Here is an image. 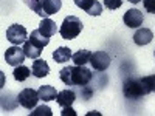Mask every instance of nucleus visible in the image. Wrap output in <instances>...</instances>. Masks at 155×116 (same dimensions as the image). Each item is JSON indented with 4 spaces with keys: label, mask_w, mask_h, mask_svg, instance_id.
<instances>
[{
    "label": "nucleus",
    "mask_w": 155,
    "mask_h": 116,
    "mask_svg": "<svg viewBox=\"0 0 155 116\" xmlns=\"http://www.w3.org/2000/svg\"><path fill=\"white\" fill-rule=\"evenodd\" d=\"M123 22L127 25L129 28H140L144 22L143 12L138 9H129L126 11V14L123 16Z\"/></svg>",
    "instance_id": "obj_10"
},
{
    "label": "nucleus",
    "mask_w": 155,
    "mask_h": 116,
    "mask_svg": "<svg viewBox=\"0 0 155 116\" xmlns=\"http://www.w3.org/2000/svg\"><path fill=\"white\" fill-rule=\"evenodd\" d=\"M28 40H30L31 44H34L36 47H39V48H44V47H47V45L50 44V37L44 36L41 31H39V28H37V30L31 31V36H30Z\"/></svg>",
    "instance_id": "obj_17"
},
{
    "label": "nucleus",
    "mask_w": 155,
    "mask_h": 116,
    "mask_svg": "<svg viewBox=\"0 0 155 116\" xmlns=\"http://www.w3.org/2000/svg\"><path fill=\"white\" fill-rule=\"evenodd\" d=\"M31 71H33V74L36 76V77H45V76H48V73H50V67H48V63L45 62V60H42V59H34V62H33V65H31Z\"/></svg>",
    "instance_id": "obj_12"
},
{
    "label": "nucleus",
    "mask_w": 155,
    "mask_h": 116,
    "mask_svg": "<svg viewBox=\"0 0 155 116\" xmlns=\"http://www.w3.org/2000/svg\"><path fill=\"white\" fill-rule=\"evenodd\" d=\"M153 54H155V53H153Z\"/></svg>",
    "instance_id": "obj_27"
},
{
    "label": "nucleus",
    "mask_w": 155,
    "mask_h": 116,
    "mask_svg": "<svg viewBox=\"0 0 155 116\" xmlns=\"http://www.w3.org/2000/svg\"><path fill=\"white\" fill-rule=\"evenodd\" d=\"M37 93H39V98H41V101H44V102L53 101V99L58 98L56 88H54V87H51V85H42V87H39Z\"/></svg>",
    "instance_id": "obj_15"
},
{
    "label": "nucleus",
    "mask_w": 155,
    "mask_h": 116,
    "mask_svg": "<svg viewBox=\"0 0 155 116\" xmlns=\"http://www.w3.org/2000/svg\"><path fill=\"white\" fill-rule=\"evenodd\" d=\"M25 2V5H27L28 8H31L34 12L37 11V6H39V3H41V0H23Z\"/></svg>",
    "instance_id": "obj_25"
},
{
    "label": "nucleus",
    "mask_w": 155,
    "mask_h": 116,
    "mask_svg": "<svg viewBox=\"0 0 155 116\" xmlns=\"http://www.w3.org/2000/svg\"><path fill=\"white\" fill-rule=\"evenodd\" d=\"M152 39H153V33L149 28H138L134 34V42L140 47H144V45L150 44Z\"/></svg>",
    "instance_id": "obj_11"
},
{
    "label": "nucleus",
    "mask_w": 155,
    "mask_h": 116,
    "mask_svg": "<svg viewBox=\"0 0 155 116\" xmlns=\"http://www.w3.org/2000/svg\"><path fill=\"white\" fill-rule=\"evenodd\" d=\"M53 111L48 105H39V107H34V111L30 113V116H51Z\"/></svg>",
    "instance_id": "obj_22"
},
{
    "label": "nucleus",
    "mask_w": 155,
    "mask_h": 116,
    "mask_svg": "<svg viewBox=\"0 0 155 116\" xmlns=\"http://www.w3.org/2000/svg\"><path fill=\"white\" fill-rule=\"evenodd\" d=\"M61 6H62V0H41L36 14L45 19V17H50V16L56 14V12H59Z\"/></svg>",
    "instance_id": "obj_5"
},
{
    "label": "nucleus",
    "mask_w": 155,
    "mask_h": 116,
    "mask_svg": "<svg viewBox=\"0 0 155 116\" xmlns=\"http://www.w3.org/2000/svg\"><path fill=\"white\" fill-rule=\"evenodd\" d=\"M78 8L84 9L88 16H99L102 12V5L98 0H73Z\"/></svg>",
    "instance_id": "obj_9"
},
{
    "label": "nucleus",
    "mask_w": 155,
    "mask_h": 116,
    "mask_svg": "<svg viewBox=\"0 0 155 116\" xmlns=\"http://www.w3.org/2000/svg\"><path fill=\"white\" fill-rule=\"evenodd\" d=\"M31 73H33V71H30V68L25 67L23 63H22V65H17V67L14 68V73H12V74H14V79H16V81L23 82V81L28 79Z\"/></svg>",
    "instance_id": "obj_20"
},
{
    "label": "nucleus",
    "mask_w": 155,
    "mask_h": 116,
    "mask_svg": "<svg viewBox=\"0 0 155 116\" xmlns=\"http://www.w3.org/2000/svg\"><path fill=\"white\" fill-rule=\"evenodd\" d=\"M90 56H92V53L88 50H79L71 56V59L74 62V65H85L87 62H90Z\"/></svg>",
    "instance_id": "obj_19"
},
{
    "label": "nucleus",
    "mask_w": 155,
    "mask_h": 116,
    "mask_svg": "<svg viewBox=\"0 0 155 116\" xmlns=\"http://www.w3.org/2000/svg\"><path fill=\"white\" fill-rule=\"evenodd\" d=\"M39 99H41L39 98V93L36 92V90H33V88H23L22 92L17 95V102L27 110L34 108L37 105Z\"/></svg>",
    "instance_id": "obj_4"
},
{
    "label": "nucleus",
    "mask_w": 155,
    "mask_h": 116,
    "mask_svg": "<svg viewBox=\"0 0 155 116\" xmlns=\"http://www.w3.org/2000/svg\"><path fill=\"white\" fill-rule=\"evenodd\" d=\"M27 37H28V33L25 30L22 25H11L6 30V39L12 44V45H20V44H25L27 42Z\"/></svg>",
    "instance_id": "obj_6"
},
{
    "label": "nucleus",
    "mask_w": 155,
    "mask_h": 116,
    "mask_svg": "<svg viewBox=\"0 0 155 116\" xmlns=\"http://www.w3.org/2000/svg\"><path fill=\"white\" fill-rule=\"evenodd\" d=\"M121 5H123V0H104V6L107 9H112V11L118 9Z\"/></svg>",
    "instance_id": "obj_23"
},
{
    "label": "nucleus",
    "mask_w": 155,
    "mask_h": 116,
    "mask_svg": "<svg viewBox=\"0 0 155 116\" xmlns=\"http://www.w3.org/2000/svg\"><path fill=\"white\" fill-rule=\"evenodd\" d=\"M62 116H76V111L71 108V105L64 107V110H62Z\"/></svg>",
    "instance_id": "obj_26"
},
{
    "label": "nucleus",
    "mask_w": 155,
    "mask_h": 116,
    "mask_svg": "<svg viewBox=\"0 0 155 116\" xmlns=\"http://www.w3.org/2000/svg\"><path fill=\"white\" fill-rule=\"evenodd\" d=\"M39 31H41L44 36H47V37L54 36L56 31H58L56 22H54V20H51V19H48V17L42 19V22L39 23Z\"/></svg>",
    "instance_id": "obj_14"
},
{
    "label": "nucleus",
    "mask_w": 155,
    "mask_h": 116,
    "mask_svg": "<svg viewBox=\"0 0 155 116\" xmlns=\"http://www.w3.org/2000/svg\"><path fill=\"white\" fill-rule=\"evenodd\" d=\"M71 50L68 47H59L58 50L53 51V59L58 62V63H65L71 59Z\"/></svg>",
    "instance_id": "obj_16"
},
{
    "label": "nucleus",
    "mask_w": 155,
    "mask_h": 116,
    "mask_svg": "<svg viewBox=\"0 0 155 116\" xmlns=\"http://www.w3.org/2000/svg\"><path fill=\"white\" fill-rule=\"evenodd\" d=\"M56 101H58V104L62 108L64 107H68V105H71L73 102L76 101V93L73 92V90H62V92L58 93Z\"/></svg>",
    "instance_id": "obj_13"
},
{
    "label": "nucleus",
    "mask_w": 155,
    "mask_h": 116,
    "mask_svg": "<svg viewBox=\"0 0 155 116\" xmlns=\"http://www.w3.org/2000/svg\"><path fill=\"white\" fill-rule=\"evenodd\" d=\"M143 6L147 12L155 14V0H143Z\"/></svg>",
    "instance_id": "obj_24"
},
{
    "label": "nucleus",
    "mask_w": 155,
    "mask_h": 116,
    "mask_svg": "<svg viewBox=\"0 0 155 116\" xmlns=\"http://www.w3.org/2000/svg\"><path fill=\"white\" fill-rule=\"evenodd\" d=\"M123 95L127 99H140L146 96V90L143 87V82L141 79H134V77H129V79L124 81L123 84Z\"/></svg>",
    "instance_id": "obj_3"
},
{
    "label": "nucleus",
    "mask_w": 155,
    "mask_h": 116,
    "mask_svg": "<svg viewBox=\"0 0 155 116\" xmlns=\"http://www.w3.org/2000/svg\"><path fill=\"white\" fill-rule=\"evenodd\" d=\"M23 51H25V54H27V57H30V59H39L42 54V48L36 47L30 40H27L23 44Z\"/></svg>",
    "instance_id": "obj_18"
},
{
    "label": "nucleus",
    "mask_w": 155,
    "mask_h": 116,
    "mask_svg": "<svg viewBox=\"0 0 155 116\" xmlns=\"http://www.w3.org/2000/svg\"><path fill=\"white\" fill-rule=\"evenodd\" d=\"M90 63L96 71H106L110 67V56L106 51H95L90 56Z\"/></svg>",
    "instance_id": "obj_8"
},
{
    "label": "nucleus",
    "mask_w": 155,
    "mask_h": 116,
    "mask_svg": "<svg viewBox=\"0 0 155 116\" xmlns=\"http://www.w3.org/2000/svg\"><path fill=\"white\" fill-rule=\"evenodd\" d=\"M82 20L76 16H67L64 19L61 28H59V34L62 36V39L65 40H70V39H74L81 34L82 31Z\"/></svg>",
    "instance_id": "obj_2"
},
{
    "label": "nucleus",
    "mask_w": 155,
    "mask_h": 116,
    "mask_svg": "<svg viewBox=\"0 0 155 116\" xmlns=\"http://www.w3.org/2000/svg\"><path fill=\"white\" fill-rule=\"evenodd\" d=\"M59 77H61V81L68 87H71V85L85 87V85H88L90 81H92L93 73L85 65H74V67H64L59 71Z\"/></svg>",
    "instance_id": "obj_1"
},
{
    "label": "nucleus",
    "mask_w": 155,
    "mask_h": 116,
    "mask_svg": "<svg viewBox=\"0 0 155 116\" xmlns=\"http://www.w3.org/2000/svg\"><path fill=\"white\" fill-rule=\"evenodd\" d=\"M141 82H143V87L146 90V93H155V74L153 76H144L141 77Z\"/></svg>",
    "instance_id": "obj_21"
},
{
    "label": "nucleus",
    "mask_w": 155,
    "mask_h": 116,
    "mask_svg": "<svg viewBox=\"0 0 155 116\" xmlns=\"http://www.w3.org/2000/svg\"><path fill=\"white\" fill-rule=\"evenodd\" d=\"M25 57H27V54H25L23 48H20L19 45H12V47L6 48V51H5V60L11 67L22 65V62L25 60Z\"/></svg>",
    "instance_id": "obj_7"
}]
</instances>
